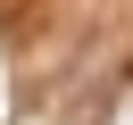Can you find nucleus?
I'll return each instance as SVG.
<instances>
[{
    "mask_svg": "<svg viewBox=\"0 0 133 125\" xmlns=\"http://www.w3.org/2000/svg\"><path fill=\"white\" fill-rule=\"evenodd\" d=\"M116 125H133V117H116Z\"/></svg>",
    "mask_w": 133,
    "mask_h": 125,
    "instance_id": "obj_1",
    "label": "nucleus"
}]
</instances>
